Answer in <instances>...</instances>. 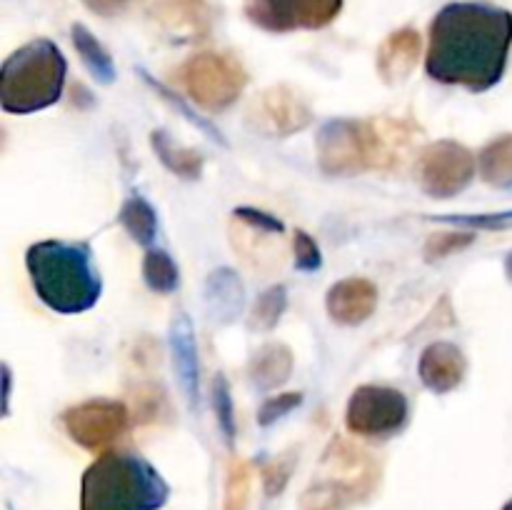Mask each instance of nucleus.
Here are the masks:
<instances>
[{"instance_id": "nucleus-1", "label": "nucleus", "mask_w": 512, "mask_h": 510, "mask_svg": "<svg viewBox=\"0 0 512 510\" xmlns=\"http://www.w3.org/2000/svg\"><path fill=\"white\" fill-rule=\"evenodd\" d=\"M512 45V13L490 3H448L430 25L425 70L473 93L500 83Z\"/></svg>"}, {"instance_id": "nucleus-2", "label": "nucleus", "mask_w": 512, "mask_h": 510, "mask_svg": "<svg viewBox=\"0 0 512 510\" xmlns=\"http://www.w3.org/2000/svg\"><path fill=\"white\" fill-rule=\"evenodd\" d=\"M38 298L60 315L90 310L103 293V280L88 243L43 240L25 255Z\"/></svg>"}, {"instance_id": "nucleus-3", "label": "nucleus", "mask_w": 512, "mask_h": 510, "mask_svg": "<svg viewBox=\"0 0 512 510\" xmlns=\"http://www.w3.org/2000/svg\"><path fill=\"white\" fill-rule=\"evenodd\" d=\"M170 488L145 458L110 450L83 475L80 510H158Z\"/></svg>"}, {"instance_id": "nucleus-4", "label": "nucleus", "mask_w": 512, "mask_h": 510, "mask_svg": "<svg viewBox=\"0 0 512 510\" xmlns=\"http://www.w3.org/2000/svg\"><path fill=\"white\" fill-rule=\"evenodd\" d=\"M63 53L48 38L15 50L0 70V105L5 113H35L58 103L65 85Z\"/></svg>"}, {"instance_id": "nucleus-5", "label": "nucleus", "mask_w": 512, "mask_h": 510, "mask_svg": "<svg viewBox=\"0 0 512 510\" xmlns=\"http://www.w3.org/2000/svg\"><path fill=\"white\" fill-rule=\"evenodd\" d=\"M178 75L185 93L210 113H218V110L233 105L248 83L245 68L228 53L193 55L190 60H185Z\"/></svg>"}, {"instance_id": "nucleus-6", "label": "nucleus", "mask_w": 512, "mask_h": 510, "mask_svg": "<svg viewBox=\"0 0 512 510\" xmlns=\"http://www.w3.org/2000/svg\"><path fill=\"white\" fill-rule=\"evenodd\" d=\"M410 415L408 398L385 385H360L348 403V428L365 438H390L405 428Z\"/></svg>"}, {"instance_id": "nucleus-7", "label": "nucleus", "mask_w": 512, "mask_h": 510, "mask_svg": "<svg viewBox=\"0 0 512 510\" xmlns=\"http://www.w3.org/2000/svg\"><path fill=\"white\" fill-rule=\"evenodd\" d=\"M343 10V0H245L250 23L270 33L318 30L333 23Z\"/></svg>"}, {"instance_id": "nucleus-8", "label": "nucleus", "mask_w": 512, "mask_h": 510, "mask_svg": "<svg viewBox=\"0 0 512 510\" xmlns=\"http://www.w3.org/2000/svg\"><path fill=\"white\" fill-rule=\"evenodd\" d=\"M475 175V155L455 140H438L420 153L418 180L433 198H453Z\"/></svg>"}, {"instance_id": "nucleus-9", "label": "nucleus", "mask_w": 512, "mask_h": 510, "mask_svg": "<svg viewBox=\"0 0 512 510\" xmlns=\"http://www.w3.org/2000/svg\"><path fill=\"white\" fill-rule=\"evenodd\" d=\"M318 165L328 175H358L370 170L365 120H330L318 135Z\"/></svg>"}, {"instance_id": "nucleus-10", "label": "nucleus", "mask_w": 512, "mask_h": 510, "mask_svg": "<svg viewBox=\"0 0 512 510\" xmlns=\"http://www.w3.org/2000/svg\"><path fill=\"white\" fill-rule=\"evenodd\" d=\"M128 408L120 400H88L65 410L63 425L70 438L88 450H100L128 428Z\"/></svg>"}, {"instance_id": "nucleus-11", "label": "nucleus", "mask_w": 512, "mask_h": 510, "mask_svg": "<svg viewBox=\"0 0 512 510\" xmlns=\"http://www.w3.org/2000/svg\"><path fill=\"white\" fill-rule=\"evenodd\" d=\"M310 120H313V113H310L308 103L288 85L263 90L248 110V123L273 138L298 133V130L308 128Z\"/></svg>"}, {"instance_id": "nucleus-12", "label": "nucleus", "mask_w": 512, "mask_h": 510, "mask_svg": "<svg viewBox=\"0 0 512 510\" xmlns=\"http://www.w3.org/2000/svg\"><path fill=\"white\" fill-rule=\"evenodd\" d=\"M365 133H368L370 168L393 170L405 163L420 130L410 120L373 118L365 120Z\"/></svg>"}, {"instance_id": "nucleus-13", "label": "nucleus", "mask_w": 512, "mask_h": 510, "mask_svg": "<svg viewBox=\"0 0 512 510\" xmlns=\"http://www.w3.org/2000/svg\"><path fill=\"white\" fill-rule=\"evenodd\" d=\"M378 288L368 278H345L328 293V313L335 323L358 325L373 315Z\"/></svg>"}, {"instance_id": "nucleus-14", "label": "nucleus", "mask_w": 512, "mask_h": 510, "mask_svg": "<svg viewBox=\"0 0 512 510\" xmlns=\"http://www.w3.org/2000/svg\"><path fill=\"white\" fill-rule=\"evenodd\" d=\"M420 380L433 393L445 395L458 388L465 378V355L453 343H433L423 350L418 363Z\"/></svg>"}, {"instance_id": "nucleus-15", "label": "nucleus", "mask_w": 512, "mask_h": 510, "mask_svg": "<svg viewBox=\"0 0 512 510\" xmlns=\"http://www.w3.org/2000/svg\"><path fill=\"white\" fill-rule=\"evenodd\" d=\"M423 40L413 28H403L390 35L378 50V73L383 75L385 83H403L410 70L418 65Z\"/></svg>"}, {"instance_id": "nucleus-16", "label": "nucleus", "mask_w": 512, "mask_h": 510, "mask_svg": "<svg viewBox=\"0 0 512 510\" xmlns=\"http://www.w3.org/2000/svg\"><path fill=\"white\" fill-rule=\"evenodd\" d=\"M170 350H173V365L175 375H178L180 388L185 390L190 403L198 398V348H195V333L190 325L188 315L178 313L175 315L173 325H170Z\"/></svg>"}, {"instance_id": "nucleus-17", "label": "nucleus", "mask_w": 512, "mask_h": 510, "mask_svg": "<svg viewBox=\"0 0 512 510\" xmlns=\"http://www.w3.org/2000/svg\"><path fill=\"white\" fill-rule=\"evenodd\" d=\"M250 380L255 383V388L260 390H273L278 385H283L285 380L293 373V353H290L288 345L280 343H268L253 355L250 360Z\"/></svg>"}, {"instance_id": "nucleus-18", "label": "nucleus", "mask_w": 512, "mask_h": 510, "mask_svg": "<svg viewBox=\"0 0 512 510\" xmlns=\"http://www.w3.org/2000/svg\"><path fill=\"white\" fill-rule=\"evenodd\" d=\"M205 300L215 318L230 323L243 308V285H240L238 275L230 268L213 270L205 283Z\"/></svg>"}, {"instance_id": "nucleus-19", "label": "nucleus", "mask_w": 512, "mask_h": 510, "mask_svg": "<svg viewBox=\"0 0 512 510\" xmlns=\"http://www.w3.org/2000/svg\"><path fill=\"white\" fill-rule=\"evenodd\" d=\"M153 148L158 153V158L165 163V168L173 170L178 178L195 180L200 175V170H203V155L198 150L178 145L165 130H155Z\"/></svg>"}, {"instance_id": "nucleus-20", "label": "nucleus", "mask_w": 512, "mask_h": 510, "mask_svg": "<svg viewBox=\"0 0 512 510\" xmlns=\"http://www.w3.org/2000/svg\"><path fill=\"white\" fill-rule=\"evenodd\" d=\"M120 223L128 230L130 238L140 245H150L158 235V215H155L153 205L140 195H130L120 208Z\"/></svg>"}, {"instance_id": "nucleus-21", "label": "nucleus", "mask_w": 512, "mask_h": 510, "mask_svg": "<svg viewBox=\"0 0 512 510\" xmlns=\"http://www.w3.org/2000/svg\"><path fill=\"white\" fill-rule=\"evenodd\" d=\"M70 33H73L75 50L80 53L83 63L88 65V70L93 73V78L100 80V83H113L115 80L113 58H110L108 50L98 43V38H95V35L80 23H75Z\"/></svg>"}, {"instance_id": "nucleus-22", "label": "nucleus", "mask_w": 512, "mask_h": 510, "mask_svg": "<svg viewBox=\"0 0 512 510\" xmlns=\"http://www.w3.org/2000/svg\"><path fill=\"white\" fill-rule=\"evenodd\" d=\"M480 175L490 185H512V135L493 140L480 153Z\"/></svg>"}, {"instance_id": "nucleus-23", "label": "nucleus", "mask_w": 512, "mask_h": 510, "mask_svg": "<svg viewBox=\"0 0 512 510\" xmlns=\"http://www.w3.org/2000/svg\"><path fill=\"white\" fill-rule=\"evenodd\" d=\"M143 278L153 293L168 295L178 290L180 270L165 250H148L143 260Z\"/></svg>"}, {"instance_id": "nucleus-24", "label": "nucleus", "mask_w": 512, "mask_h": 510, "mask_svg": "<svg viewBox=\"0 0 512 510\" xmlns=\"http://www.w3.org/2000/svg\"><path fill=\"white\" fill-rule=\"evenodd\" d=\"M285 305H288V295H285L283 285H273L265 293L258 295L253 305V313H250V323L253 328L260 330H270L278 325V320L283 318Z\"/></svg>"}, {"instance_id": "nucleus-25", "label": "nucleus", "mask_w": 512, "mask_h": 510, "mask_svg": "<svg viewBox=\"0 0 512 510\" xmlns=\"http://www.w3.org/2000/svg\"><path fill=\"white\" fill-rule=\"evenodd\" d=\"M213 405H215V415H218V423L223 428L225 440L233 443L235 438V415H233V398H230L228 390V380L223 375L213 380Z\"/></svg>"}, {"instance_id": "nucleus-26", "label": "nucleus", "mask_w": 512, "mask_h": 510, "mask_svg": "<svg viewBox=\"0 0 512 510\" xmlns=\"http://www.w3.org/2000/svg\"><path fill=\"white\" fill-rule=\"evenodd\" d=\"M473 243V235L470 233H435L433 238L425 245V258L433 263V260L448 258L455 250H463Z\"/></svg>"}, {"instance_id": "nucleus-27", "label": "nucleus", "mask_w": 512, "mask_h": 510, "mask_svg": "<svg viewBox=\"0 0 512 510\" xmlns=\"http://www.w3.org/2000/svg\"><path fill=\"white\" fill-rule=\"evenodd\" d=\"M293 250H295V268L303 270V273H313V270H318L320 263H323V255H320L318 243H315L305 230H295Z\"/></svg>"}, {"instance_id": "nucleus-28", "label": "nucleus", "mask_w": 512, "mask_h": 510, "mask_svg": "<svg viewBox=\"0 0 512 510\" xmlns=\"http://www.w3.org/2000/svg\"><path fill=\"white\" fill-rule=\"evenodd\" d=\"M303 403V395L300 393H283V395H273L263 403V408L258 410V423L260 425H273L275 420L285 418L290 410H295L298 405Z\"/></svg>"}, {"instance_id": "nucleus-29", "label": "nucleus", "mask_w": 512, "mask_h": 510, "mask_svg": "<svg viewBox=\"0 0 512 510\" xmlns=\"http://www.w3.org/2000/svg\"><path fill=\"white\" fill-rule=\"evenodd\" d=\"M235 218L243 220V223L253 225L255 230H260V233H283L285 225L280 223L275 215L270 213H263V210H255V208H235Z\"/></svg>"}, {"instance_id": "nucleus-30", "label": "nucleus", "mask_w": 512, "mask_h": 510, "mask_svg": "<svg viewBox=\"0 0 512 510\" xmlns=\"http://www.w3.org/2000/svg\"><path fill=\"white\" fill-rule=\"evenodd\" d=\"M445 223L453 225H465V228H505V225L512 223V213L503 215H460V218H443Z\"/></svg>"}, {"instance_id": "nucleus-31", "label": "nucleus", "mask_w": 512, "mask_h": 510, "mask_svg": "<svg viewBox=\"0 0 512 510\" xmlns=\"http://www.w3.org/2000/svg\"><path fill=\"white\" fill-rule=\"evenodd\" d=\"M85 3H88V8L95 10V13L113 15V13H118V10L123 8L128 0H85Z\"/></svg>"}, {"instance_id": "nucleus-32", "label": "nucleus", "mask_w": 512, "mask_h": 510, "mask_svg": "<svg viewBox=\"0 0 512 510\" xmlns=\"http://www.w3.org/2000/svg\"><path fill=\"white\" fill-rule=\"evenodd\" d=\"M505 273H508V278L512 280V253L508 255V260H505Z\"/></svg>"}, {"instance_id": "nucleus-33", "label": "nucleus", "mask_w": 512, "mask_h": 510, "mask_svg": "<svg viewBox=\"0 0 512 510\" xmlns=\"http://www.w3.org/2000/svg\"><path fill=\"white\" fill-rule=\"evenodd\" d=\"M503 510H512V500H510V503L508 505H505V508Z\"/></svg>"}]
</instances>
